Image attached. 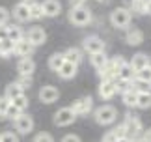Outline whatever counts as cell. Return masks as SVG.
Wrapping results in <instances>:
<instances>
[{
  "instance_id": "obj_1",
  "label": "cell",
  "mask_w": 151,
  "mask_h": 142,
  "mask_svg": "<svg viewBox=\"0 0 151 142\" xmlns=\"http://www.w3.org/2000/svg\"><path fill=\"white\" fill-rule=\"evenodd\" d=\"M67 19L73 26H88L93 17H91L90 8H86V6H75V8L69 9Z\"/></svg>"
},
{
  "instance_id": "obj_2",
  "label": "cell",
  "mask_w": 151,
  "mask_h": 142,
  "mask_svg": "<svg viewBox=\"0 0 151 142\" xmlns=\"http://www.w3.org/2000/svg\"><path fill=\"white\" fill-rule=\"evenodd\" d=\"M131 21H132V15H131V9L127 8H116L110 13V25L118 28V30H127L131 26Z\"/></svg>"
},
{
  "instance_id": "obj_3",
  "label": "cell",
  "mask_w": 151,
  "mask_h": 142,
  "mask_svg": "<svg viewBox=\"0 0 151 142\" xmlns=\"http://www.w3.org/2000/svg\"><path fill=\"white\" fill-rule=\"evenodd\" d=\"M116 118H118V110L112 105H101L93 110V120L99 125H110L116 122Z\"/></svg>"
},
{
  "instance_id": "obj_4",
  "label": "cell",
  "mask_w": 151,
  "mask_h": 142,
  "mask_svg": "<svg viewBox=\"0 0 151 142\" xmlns=\"http://www.w3.org/2000/svg\"><path fill=\"white\" fill-rule=\"evenodd\" d=\"M125 64V58L123 56H112L108 58L106 66H104L103 69H99L97 73H99L101 80H108V79H116V75H118V69Z\"/></svg>"
},
{
  "instance_id": "obj_5",
  "label": "cell",
  "mask_w": 151,
  "mask_h": 142,
  "mask_svg": "<svg viewBox=\"0 0 151 142\" xmlns=\"http://www.w3.org/2000/svg\"><path fill=\"white\" fill-rule=\"evenodd\" d=\"M121 125L125 127V133L129 138H134V137H140L142 133V122L140 118H138L136 114H132V112H129V114H125V120Z\"/></svg>"
},
{
  "instance_id": "obj_6",
  "label": "cell",
  "mask_w": 151,
  "mask_h": 142,
  "mask_svg": "<svg viewBox=\"0 0 151 142\" xmlns=\"http://www.w3.org/2000/svg\"><path fill=\"white\" fill-rule=\"evenodd\" d=\"M71 110L75 112V116H88L90 112L93 110V99H91L90 96L78 97L77 101H73Z\"/></svg>"
},
{
  "instance_id": "obj_7",
  "label": "cell",
  "mask_w": 151,
  "mask_h": 142,
  "mask_svg": "<svg viewBox=\"0 0 151 142\" xmlns=\"http://www.w3.org/2000/svg\"><path fill=\"white\" fill-rule=\"evenodd\" d=\"M13 127H15V131L19 133V135H30L34 131V120H32V116L21 112V114L13 120Z\"/></svg>"
},
{
  "instance_id": "obj_8",
  "label": "cell",
  "mask_w": 151,
  "mask_h": 142,
  "mask_svg": "<svg viewBox=\"0 0 151 142\" xmlns=\"http://www.w3.org/2000/svg\"><path fill=\"white\" fill-rule=\"evenodd\" d=\"M75 120H77V116L71 110V106H63V109L56 110V114H54V125H58V127H67Z\"/></svg>"
},
{
  "instance_id": "obj_9",
  "label": "cell",
  "mask_w": 151,
  "mask_h": 142,
  "mask_svg": "<svg viewBox=\"0 0 151 142\" xmlns=\"http://www.w3.org/2000/svg\"><path fill=\"white\" fill-rule=\"evenodd\" d=\"M24 39L28 43H32L34 47H39V45H43L45 41H47V32H45L41 26H32L30 30L24 34Z\"/></svg>"
},
{
  "instance_id": "obj_10",
  "label": "cell",
  "mask_w": 151,
  "mask_h": 142,
  "mask_svg": "<svg viewBox=\"0 0 151 142\" xmlns=\"http://www.w3.org/2000/svg\"><path fill=\"white\" fill-rule=\"evenodd\" d=\"M82 49L88 54H93V52H103L104 51V41L99 38V36H88L82 41Z\"/></svg>"
},
{
  "instance_id": "obj_11",
  "label": "cell",
  "mask_w": 151,
  "mask_h": 142,
  "mask_svg": "<svg viewBox=\"0 0 151 142\" xmlns=\"http://www.w3.org/2000/svg\"><path fill=\"white\" fill-rule=\"evenodd\" d=\"M97 93H99V97H101V99H112L116 93H118V88H116V79L101 80Z\"/></svg>"
},
{
  "instance_id": "obj_12",
  "label": "cell",
  "mask_w": 151,
  "mask_h": 142,
  "mask_svg": "<svg viewBox=\"0 0 151 142\" xmlns=\"http://www.w3.org/2000/svg\"><path fill=\"white\" fill-rule=\"evenodd\" d=\"M39 101L45 103V105H50V103H54L58 101V97H60V92H58V88L54 86H43L41 90H39Z\"/></svg>"
},
{
  "instance_id": "obj_13",
  "label": "cell",
  "mask_w": 151,
  "mask_h": 142,
  "mask_svg": "<svg viewBox=\"0 0 151 142\" xmlns=\"http://www.w3.org/2000/svg\"><path fill=\"white\" fill-rule=\"evenodd\" d=\"M41 9H43V17H58L62 13V4L60 0H43Z\"/></svg>"
},
{
  "instance_id": "obj_14",
  "label": "cell",
  "mask_w": 151,
  "mask_h": 142,
  "mask_svg": "<svg viewBox=\"0 0 151 142\" xmlns=\"http://www.w3.org/2000/svg\"><path fill=\"white\" fill-rule=\"evenodd\" d=\"M58 73V77L60 79H63V80H71V79H75L77 77V73H78V66L77 64H71V62H63L62 66H60V69L56 71Z\"/></svg>"
},
{
  "instance_id": "obj_15",
  "label": "cell",
  "mask_w": 151,
  "mask_h": 142,
  "mask_svg": "<svg viewBox=\"0 0 151 142\" xmlns=\"http://www.w3.org/2000/svg\"><path fill=\"white\" fill-rule=\"evenodd\" d=\"M34 47L32 43H28V41L22 38L21 41H17L15 43V49H13V54H17V56H21V58H30L32 56V52H34Z\"/></svg>"
},
{
  "instance_id": "obj_16",
  "label": "cell",
  "mask_w": 151,
  "mask_h": 142,
  "mask_svg": "<svg viewBox=\"0 0 151 142\" xmlns=\"http://www.w3.org/2000/svg\"><path fill=\"white\" fill-rule=\"evenodd\" d=\"M129 66L132 67V71H134V73H138V71H142L144 67L149 66V56L146 54V52H136V54L131 58Z\"/></svg>"
},
{
  "instance_id": "obj_17",
  "label": "cell",
  "mask_w": 151,
  "mask_h": 142,
  "mask_svg": "<svg viewBox=\"0 0 151 142\" xmlns=\"http://www.w3.org/2000/svg\"><path fill=\"white\" fill-rule=\"evenodd\" d=\"M13 19L17 22H28L30 21V9H28V4L19 2L13 8Z\"/></svg>"
},
{
  "instance_id": "obj_18",
  "label": "cell",
  "mask_w": 151,
  "mask_h": 142,
  "mask_svg": "<svg viewBox=\"0 0 151 142\" xmlns=\"http://www.w3.org/2000/svg\"><path fill=\"white\" fill-rule=\"evenodd\" d=\"M125 41H127V45H131V47L140 45L144 41V32L140 30V28H127Z\"/></svg>"
},
{
  "instance_id": "obj_19",
  "label": "cell",
  "mask_w": 151,
  "mask_h": 142,
  "mask_svg": "<svg viewBox=\"0 0 151 142\" xmlns=\"http://www.w3.org/2000/svg\"><path fill=\"white\" fill-rule=\"evenodd\" d=\"M136 73L132 71V67L129 66V62H125L123 66L118 69V75H116V80H123V82H132L134 80Z\"/></svg>"
},
{
  "instance_id": "obj_20",
  "label": "cell",
  "mask_w": 151,
  "mask_h": 142,
  "mask_svg": "<svg viewBox=\"0 0 151 142\" xmlns=\"http://www.w3.org/2000/svg\"><path fill=\"white\" fill-rule=\"evenodd\" d=\"M17 71H19V75H32L36 71V62L32 58H21L17 62Z\"/></svg>"
},
{
  "instance_id": "obj_21",
  "label": "cell",
  "mask_w": 151,
  "mask_h": 142,
  "mask_svg": "<svg viewBox=\"0 0 151 142\" xmlns=\"http://www.w3.org/2000/svg\"><path fill=\"white\" fill-rule=\"evenodd\" d=\"M4 32H6V38H8L9 41H13V43H17V41H21L22 38H24V32H22L19 26H13V25H6Z\"/></svg>"
},
{
  "instance_id": "obj_22",
  "label": "cell",
  "mask_w": 151,
  "mask_h": 142,
  "mask_svg": "<svg viewBox=\"0 0 151 142\" xmlns=\"http://www.w3.org/2000/svg\"><path fill=\"white\" fill-rule=\"evenodd\" d=\"M63 56H65V60L67 62H71V64H78L84 60V54H82V51L80 49H77V47H69V49L63 52Z\"/></svg>"
},
{
  "instance_id": "obj_23",
  "label": "cell",
  "mask_w": 151,
  "mask_h": 142,
  "mask_svg": "<svg viewBox=\"0 0 151 142\" xmlns=\"http://www.w3.org/2000/svg\"><path fill=\"white\" fill-rule=\"evenodd\" d=\"M106 62H108V56L104 54V51H103V52H93V54H90V64H91V66H93L97 71L106 66Z\"/></svg>"
},
{
  "instance_id": "obj_24",
  "label": "cell",
  "mask_w": 151,
  "mask_h": 142,
  "mask_svg": "<svg viewBox=\"0 0 151 142\" xmlns=\"http://www.w3.org/2000/svg\"><path fill=\"white\" fill-rule=\"evenodd\" d=\"M13 49H15L13 41H9L8 38L0 39V56H2V58H9L11 54H13Z\"/></svg>"
},
{
  "instance_id": "obj_25",
  "label": "cell",
  "mask_w": 151,
  "mask_h": 142,
  "mask_svg": "<svg viewBox=\"0 0 151 142\" xmlns=\"http://www.w3.org/2000/svg\"><path fill=\"white\" fill-rule=\"evenodd\" d=\"M24 93V90L17 84V82H11V84H8L6 86V93H4V97H8L9 101L11 99H15V97H19V96H22Z\"/></svg>"
},
{
  "instance_id": "obj_26",
  "label": "cell",
  "mask_w": 151,
  "mask_h": 142,
  "mask_svg": "<svg viewBox=\"0 0 151 142\" xmlns=\"http://www.w3.org/2000/svg\"><path fill=\"white\" fill-rule=\"evenodd\" d=\"M63 62H65V56H63V52H54L52 56H49V67H50L52 71H58Z\"/></svg>"
},
{
  "instance_id": "obj_27",
  "label": "cell",
  "mask_w": 151,
  "mask_h": 142,
  "mask_svg": "<svg viewBox=\"0 0 151 142\" xmlns=\"http://www.w3.org/2000/svg\"><path fill=\"white\" fill-rule=\"evenodd\" d=\"M136 96L138 93L134 90H127L121 93V99H123V105L129 106V109H136Z\"/></svg>"
},
{
  "instance_id": "obj_28",
  "label": "cell",
  "mask_w": 151,
  "mask_h": 142,
  "mask_svg": "<svg viewBox=\"0 0 151 142\" xmlns=\"http://www.w3.org/2000/svg\"><path fill=\"white\" fill-rule=\"evenodd\" d=\"M132 90H134L136 93H151V82L134 79L132 80Z\"/></svg>"
},
{
  "instance_id": "obj_29",
  "label": "cell",
  "mask_w": 151,
  "mask_h": 142,
  "mask_svg": "<svg viewBox=\"0 0 151 142\" xmlns=\"http://www.w3.org/2000/svg\"><path fill=\"white\" fill-rule=\"evenodd\" d=\"M136 109H151V93H138L136 96Z\"/></svg>"
},
{
  "instance_id": "obj_30",
  "label": "cell",
  "mask_w": 151,
  "mask_h": 142,
  "mask_svg": "<svg viewBox=\"0 0 151 142\" xmlns=\"http://www.w3.org/2000/svg\"><path fill=\"white\" fill-rule=\"evenodd\" d=\"M28 9H30V21H37L43 17V9H41V2H32L28 4Z\"/></svg>"
},
{
  "instance_id": "obj_31",
  "label": "cell",
  "mask_w": 151,
  "mask_h": 142,
  "mask_svg": "<svg viewBox=\"0 0 151 142\" xmlns=\"http://www.w3.org/2000/svg\"><path fill=\"white\" fill-rule=\"evenodd\" d=\"M11 105L13 106H17L21 112H24L26 109H28V105H30V101H28V97L22 93V96H19V97H15V99H11Z\"/></svg>"
},
{
  "instance_id": "obj_32",
  "label": "cell",
  "mask_w": 151,
  "mask_h": 142,
  "mask_svg": "<svg viewBox=\"0 0 151 142\" xmlns=\"http://www.w3.org/2000/svg\"><path fill=\"white\" fill-rule=\"evenodd\" d=\"M15 82L22 88V90H26V88L32 86V75H19V79H17Z\"/></svg>"
},
{
  "instance_id": "obj_33",
  "label": "cell",
  "mask_w": 151,
  "mask_h": 142,
  "mask_svg": "<svg viewBox=\"0 0 151 142\" xmlns=\"http://www.w3.org/2000/svg\"><path fill=\"white\" fill-rule=\"evenodd\" d=\"M21 114V110L19 109H17V106H13V105H8V109H6V112H4V116L2 118H8V120H15V118L17 116H19Z\"/></svg>"
},
{
  "instance_id": "obj_34",
  "label": "cell",
  "mask_w": 151,
  "mask_h": 142,
  "mask_svg": "<svg viewBox=\"0 0 151 142\" xmlns=\"http://www.w3.org/2000/svg\"><path fill=\"white\" fill-rule=\"evenodd\" d=\"M0 142H19V135L13 131H6L0 135Z\"/></svg>"
},
{
  "instance_id": "obj_35",
  "label": "cell",
  "mask_w": 151,
  "mask_h": 142,
  "mask_svg": "<svg viewBox=\"0 0 151 142\" xmlns=\"http://www.w3.org/2000/svg\"><path fill=\"white\" fill-rule=\"evenodd\" d=\"M134 79H140V80H146V82H151V67H144L142 71H138Z\"/></svg>"
},
{
  "instance_id": "obj_36",
  "label": "cell",
  "mask_w": 151,
  "mask_h": 142,
  "mask_svg": "<svg viewBox=\"0 0 151 142\" xmlns=\"http://www.w3.org/2000/svg\"><path fill=\"white\" fill-rule=\"evenodd\" d=\"M8 22H9V11L0 6V28H4Z\"/></svg>"
},
{
  "instance_id": "obj_37",
  "label": "cell",
  "mask_w": 151,
  "mask_h": 142,
  "mask_svg": "<svg viewBox=\"0 0 151 142\" xmlns=\"http://www.w3.org/2000/svg\"><path fill=\"white\" fill-rule=\"evenodd\" d=\"M32 142H54V138H52V135H49V133H39V135L34 137Z\"/></svg>"
},
{
  "instance_id": "obj_38",
  "label": "cell",
  "mask_w": 151,
  "mask_h": 142,
  "mask_svg": "<svg viewBox=\"0 0 151 142\" xmlns=\"http://www.w3.org/2000/svg\"><path fill=\"white\" fill-rule=\"evenodd\" d=\"M11 101H9V99L8 97H0V116H4V112H6V109H8V105H9Z\"/></svg>"
},
{
  "instance_id": "obj_39",
  "label": "cell",
  "mask_w": 151,
  "mask_h": 142,
  "mask_svg": "<svg viewBox=\"0 0 151 142\" xmlns=\"http://www.w3.org/2000/svg\"><path fill=\"white\" fill-rule=\"evenodd\" d=\"M116 140H118V137H116L114 131H108V133L103 137V142H116Z\"/></svg>"
},
{
  "instance_id": "obj_40",
  "label": "cell",
  "mask_w": 151,
  "mask_h": 142,
  "mask_svg": "<svg viewBox=\"0 0 151 142\" xmlns=\"http://www.w3.org/2000/svg\"><path fill=\"white\" fill-rule=\"evenodd\" d=\"M62 142H82L77 135H65V137L62 138Z\"/></svg>"
},
{
  "instance_id": "obj_41",
  "label": "cell",
  "mask_w": 151,
  "mask_h": 142,
  "mask_svg": "<svg viewBox=\"0 0 151 142\" xmlns=\"http://www.w3.org/2000/svg\"><path fill=\"white\" fill-rule=\"evenodd\" d=\"M144 15H151V0L144 2Z\"/></svg>"
},
{
  "instance_id": "obj_42",
  "label": "cell",
  "mask_w": 151,
  "mask_h": 142,
  "mask_svg": "<svg viewBox=\"0 0 151 142\" xmlns=\"http://www.w3.org/2000/svg\"><path fill=\"white\" fill-rule=\"evenodd\" d=\"M69 4H71V8H75V6H84L86 0H69Z\"/></svg>"
},
{
  "instance_id": "obj_43",
  "label": "cell",
  "mask_w": 151,
  "mask_h": 142,
  "mask_svg": "<svg viewBox=\"0 0 151 142\" xmlns=\"http://www.w3.org/2000/svg\"><path fill=\"white\" fill-rule=\"evenodd\" d=\"M142 138H144V140H146V142H151V127H149V129H147V131H146V133H144V135H142Z\"/></svg>"
},
{
  "instance_id": "obj_44",
  "label": "cell",
  "mask_w": 151,
  "mask_h": 142,
  "mask_svg": "<svg viewBox=\"0 0 151 142\" xmlns=\"http://www.w3.org/2000/svg\"><path fill=\"white\" fill-rule=\"evenodd\" d=\"M116 142H131V138H129V137H119Z\"/></svg>"
},
{
  "instance_id": "obj_45",
  "label": "cell",
  "mask_w": 151,
  "mask_h": 142,
  "mask_svg": "<svg viewBox=\"0 0 151 142\" xmlns=\"http://www.w3.org/2000/svg\"><path fill=\"white\" fill-rule=\"evenodd\" d=\"M131 142H146L142 137H134V138H131Z\"/></svg>"
},
{
  "instance_id": "obj_46",
  "label": "cell",
  "mask_w": 151,
  "mask_h": 142,
  "mask_svg": "<svg viewBox=\"0 0 151 142\" xmlns=\"http://www.w3.org/2000/svg\"><path fill=\"white\" fill-rule=\"evenodd\" d=\"M6 38V32H4V28H0V39H4Z\"/></svg>"
},
{
  "instance_id": "obj_47",
  "label": "cell",
  "mask_w": 151,
  "mask_h": 142,
  "mask_svg": "<svg viewBox=\"0 0 151 142\" xmlns=\"http://www.w3.org/2000/svg\"><path fill=\"white\" fill-rule=\"evenodd\" d=\"M24 4H32V2H37V0H22Z\"/></svg>"
},
{
  "instance_id": "obj_48",
  "label": "cell",
  "mask_w": 151,
  "mask_h": 142,
  "mask_svg": "<svg viewBox=\"0 0 151 142\" xmlns=\"http://www.w3.org/2000/svg\"><path fill=\"white\" fill-rule=\"evenodd\" d=\"M97 2H101V4H106V2H108V0H97Z\"/></svg>"
}]
</instances>
